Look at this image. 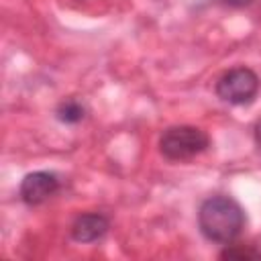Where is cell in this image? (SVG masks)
<instances>
[{"label":"cell","mask_w":261,"mask_h":261,"mask_svg":"<svg viewBox=\"0 0 261 261\" xmlns=\"http://www.w3.org/2000/svg\"><path fill=\"white\" fill-rule=\"evenodd\" d=\"M210 145V137L198 128V126H169L161 139H159V151L163 157L171 159V161H186L192 159L196 155H200L202 151H206Z\"/></svg>","instance_id":"2"},{"label":"cell","mask_w":261,"mask_h":261,"mask_svg":"<svg viewBox=\"0 0 261 261\" xmlns=\"http://www.w3.org/2000/svg\"><path fill=\"white\" fill-rule=\"evenodd\" d=\"M220 2L226 6H232V8H243V6H249L253 0H220Z\"/></svg>","instance_id":"8"},{"label":"cell","mask_w":261,"mask_h":261,"mask_svg":"<svg viewBox=\"0 0 261 261\" xmlns=\"http://www.w3.org/2000/svg\"><path fill=\"white\" fill-rule=\"evenodd\" d=\"M216 94L234 106L251 104L259 94V77L249 67H234L216 82Z\"/></svg>","instance_id":"3"},{"label":"cell","mask_w":261,"mask_h":261,"mask_svg":"<svg viewBox=\"0 0 261 261\" xmlns=\"http://www.w3.org/2000/svg\"><path fill=\"white\" fill-rule=\"evenodd\" d=\"M57 118L61 120V122H65V124H75V122H80L84 116H86V108L77 102V100H65V102H61L59 106H57Z\"/></svg>","instance_id":"6"},{"label":"cell","mask_w":261,"mask_h":261,"mask_svg":"<svg viewBox=\"0 0 261 261\" xmlns=\"http://www.w3.org/2000/svg\"><path fill=\"white\" fill-rule=\"evenodd\" d=\"M59 190V179L51 171H33L20 181V198L29 206H37Z\"/></svg>","instance_id":"4"},{"label":"cell","mask_w":261,"mask_h":261,"mask_svg":"<svg viewBox=\"0 0 261 261\" xmlns=\"http://www.w3.org/2000/svg\"><path fill=\"white\" fill-rule=\"evenodd\" d=\"M255 145H257V151L261 155V120L255 124Z\"/></svg>","instance_id":"9"},{"label":"cell","mask_w":261,"mask_h":261,"mask_svg":"<svg viewBox=\"0 0 261 261\" xmlns=\"http://www.w3.org/2000/svg\"><path fill=\"white\" fill-rule=\"evenodd\" d=\"M198 226L208 241L228 245L241 234L245 226V212L232 198L212 196L200 206Z\"/></svg>","instance_id":"1"},{"label":"cell","mask_w":261,"mask_h":261,"mask_svg":"<svg viewBox=\"0 0 261 261\" xmlns=\"http://www.w3.org/2000/svg\"><path fill=\"white\" fill-rule=\"evenodd\" d=\"M108 218L98 212L80 214L71 224V239L77 243H94L108 232Z\"/></svg>","instance_id":"5"},{"label":"cell","mask_w":261,"mask_h":261,"mask_svg":"<svg viewBox=\"0 0 261 261\" xmlns=\"http://www.w3.org/2000/svg\"><path fill=\"white\" fill-rule=\"evenodd\" d=\"M222 259H261V251L253 247H226L220 253Z\"/></svg>","instance_id":"7"}]
</instances>
